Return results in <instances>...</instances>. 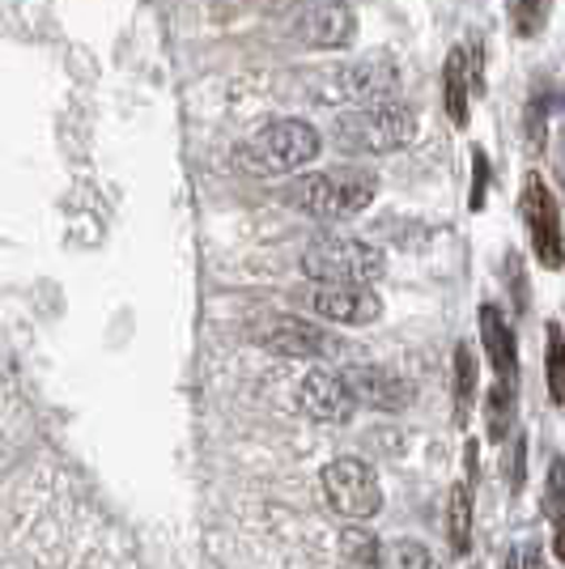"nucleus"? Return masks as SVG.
I'll return each mask as SVG.
<instances>
[{"label": "nucleus", "mask_w": 565, "mask_h": 569, "mask_svg": "<svg viewBox=\"0 0 565 569\" xmlns=\"http://www.w3.org/2000/svg\"><path fill=\"white\" fill-rule=\"evenodd\" d=\"M324 153V137L307 119H277L268 128H259L251 141L238 144L235 162L256 179H272V174H294V170L310 167Z\"/></svg>", "instance_id": "f257e3e1"}, {"label": "nucleus", "mask_w": 565, "mask_h": 569, "mask_svg": "<svg viewBox=\"0 0 565 569\" xmlns=\"http://www.w3.org/2000/svg\"><path fill=\"white\" fill-rule=\"evenodd\" d=\"M378 196V174L361 167H331L303 174L289 200L303 209V213L319 217V221H349V217L366 213Z\"/></svg>", "instance_id": "f03ea898"}, {"label": "nucleus", "mask_w": 565, "mask_h": 569, "mask_svg": "<svg viewBox=\"0 0 565 569\" xmlns=\"http://www.w3.org/2000/svg\"><path fill=\"white\" fill-rule=\"evenodd\" d=\"M310 98L319 107H375V102H391L400 94V69L391 60H349V64H331L319 69L307 81Z\"/></svg>", "instance_id": "7ed1b4c3"}, {"label": "nucleus", "mask_w": 565, "mask_h": 569, "mask_svg": "<svg viewBox=\"0 0 565 569\" xmlns=\"http://www.w3.org/2000/svg\"><path fill=\"white\" fill-rule=\"evenodd\" d=\"M422 119L404 102H375V107H354L345 116H336L331 137L345 153H396L404 144L417 141Z\"/></svg>", "instance_id": "20e7f679"}, {"label": "nucleus", "mask_w": 565, "mask_h": 569, "mask_svg": "<svg viewBox=\"0 0 565 569\" xmlns=\"http://www.w3.org/2000/svg\"><path fill=\"white\" fill-rule=\"evenodd\" d=\"M303 272L315 284H375L387 272V256L361 238H319L303 251Z\"/></svg>", "instance_id": "39448f33"}, {"label": "nucleus", "mask_w": 565, "mask_h": 569, "mask_svg": "<svg viewBox=\"0 0 565 569\" xmlns=\"http://www.w3.org/2000/svg\"><path fill=\"white\" fill-rule=\"evenodd\" d=\"M247 336L259 349L294 357V361H324V357L336 353V340L319 323L298 319V315H256L247 323Z\"/></svg>", "instance_id": "423d86ee"}, {"label": "nucleus", "mask_w": 565, "mask_h": 569, "mask_svg": "<svg viewBox=\"0 0 565 569\" xmlns=\"http://www.w3.org/2000/svg\"><path fill=\"white\" fill-rule=\"evenodd\" d=\"M324 498L340 519H375L383 510V489H378V476L370 463L361 459H331L324 468Z\"/></svg>", "instance_id": "0eeeda50"}, {"label": "nucleus", "mask_w": 565, "mask_h": 569, "mask_svg": "<svg viewBox=\"0 0 565 569\" xmlns=\"http://www.w3.org/2000/svg\"><path fill=\"white\" fill-rule=\"evenodd\" d=\"M523 221L532 234V251L544 268H562L565 263V230H562V209L553 200V191L541 174H527L523 183Z\"/></svg>", "instance_id": "6e6552de"}, {"label": "nucleus", "mask_w": 565, "mask_h": 569, "mask_svg": "<svg viewBox=\"0 0 565 569\" xmlns=\"http://www.w3.org/2000/svg\"><path fill=\"white\" fill-rule=\"evenodd\" d=\"M289 39L298 48L310 51H340L357 39V13L354 4L345 0H319V4H307L294 22H289Z\"/></svg>", "instance_id": "1a4fd4ad"}, {"label": "nucleus", "mask_w": 565, "mask_h": 569, "mask_svg": "<svg viewBox=\"0 0 565 569\" xmlns=\"http://www.w3.org/2000/svg\"><path fill=\"white\" fill-rule=\"evenodd\" d=\"M307 307L336 328H366V323H378L383 298L370 284H315Z\"/></svg>", "instance_id": "9d476101"}, {"label": "nucleus", "mask_w": 565, "mask_h": 569, "mask_svg": "<svg viewBox=\"0 0 565 569\" xmlns=\"http://www.w3.org/2000/svg\"><path fill=\"white\" fill-rule=\"evenodd\" d=\"M298 396H303V408L324 426H349L357 412V396L345 370H310L307 379L298 382Z\"/></svg>", "instance_id": "9b49d317"}, {"label": "nucleus", "mask_w": 565, "mask_h": 569, "mask_svg": "<svg viewBox=\"0 0 565 569\" xmlns=\"http://www.w3.org/2000/svg\"><path fill=\"white\" fill-rule=\"evenodd\" d=\"M345 379L354 387L357 403H366L375 412H400L404 403L413 400L408 382L391 370H383V366H354V370H345Z\"/></svg>", "instance_id": "f8f14e48"}, {"label": "nucleus", "mask_w": 565, "mask_h": 569, "mask_svg": "<svg viewBox=\"0 0 565 569\" xmlns=\"http://www.w3.org/2000/svg\"><path fill=\"white\" fill-rule=\"evenodd\" d=\"M480 340H485V353H489V361H494L497 382H511V387H515L518 345H515V332H511V319H506L494 302L480 307Z\"/></svg>", "instance_id": "ddd939ff"}, {"label": "nucleus", "mask_w": 565, "mask_h": 569, "mask_svg": "<svg viewBox=\"0 0 565 569\" xmlns=\"http://www.w3.org/2000/svg\"><path fill=\"white\" fill-rule=\"evenodd\" d=\"M443 102L455 128H468L472 116V72H468V51L455 48L443 64Z\"/></svg>", "instance_id": "4468645a"}, {"label": "nucleus", "mask_w": 565, "mask_h": 569, "mask_svg": "<svg viewBox=\"0 0 565 569\" xmlns=\"http://www.w3.org/2000/svg\"><path fill=\"white\" fill-rule=\"evenodd\" d=\"M447 531H450V545L455 552L464 557L472 545V498H468V485H455L447 501Z\"/></svg>", "instance_id": "2eb2a0df"}, {"label": "nucleus", "mask_w": 565, "mask_h": 569, "mask_svg": "<svg viewBox=\"0 0 565 569\" xmlns=\"http://www.w3.org/2000/svg\"><path fill=\"white\" fill-rule=\"evenodd\" d=\"M340 552L357 569H378V561H383V545H378L370 531H361V527H345L340 531Z\"/></svg>", "instance_id": "dca6fc26"}, {"label": "nucleus", "mask_w": 565, "mask_h": 569, "mask_svg": "<svg viewBox=\"0 0 565 569\" xmlns=\"http://www.w3.org/2000/svg\"><path fill=\"white\" fill-rule=\"evenodd\" d=\"M378 569H434V557L422 540H391V545H383Z\"/></svg>", "instance_id": "f3484780"}, {"label": "nucleus", "mask_w": 565, "mask_h": 569, "mask_svg": "<svg viewBox=\"0 0 565 569\" xmlns=\"http://www.w3.org/2000/svg\"><path fill=\"white\" fill-rule=\"evenodd\" d=\"M553 13V0H515L511 4V26H515L518 39H536Z\"/></svg>", "instance_id": "a211bd4d"}, {"label": "nucleus", "mask_w": 565, "mask_h": 569, "mask_svg": "<svg viewBox=\"0 0 565 569\" xmlns=\"http://www.w3.org/2000/svg\"><path fill=\"white\" fill-rule=\"evenodd\" d=\"M548 391L557 403H565V332L557 323L548 328Z\"/></svg>", "instance_id": "6ab92c4d"}, {"label": "nucleus", "mask_w": 565, "mask_h": 569, "mask_svg": "<svg viewBox=\"0 0 565 569\" xmlns=\"http://www.w3.org/2000/svg\"><path fill=\"white\" fill-rule=\"evenodd\" d=\"M472 396H476V361H472L468 345H459L455 349V400H459V412H468Z\"/></svg>", "instance_id": "aec40b11"}, {"label": "nucleus", "mask_w": 565, "mask_h": 569, "mask_svg": "<svg viewBox=\"0 0 565 569\" xmlns=\"http://www.w3.org/2000/svg\"><path fill=\"white\" fill-rule=\"evenodd\" d=\"M511 403H515V387H511V382H497L494 396H489V433H494V438H506Z\"/></svg>", "instance_id": "412c9836"}, {"label": "nucleus", "mask_w": 565, "mask_h": 569, "mask_svg": "<svg viewBox=\"0 0 565 569\" xmlns=\"http://www.w3.org/2000/svg\"><path fill=\"white\" fill-rule=\"evenodd\" d=\"M472 170H476V179H472V209H485V188H489V158H485V149L472 153Z\"/></svg>", "instance_id": "4be33fe9"}, {"label": "nucleus", "mask_w": 565, "mask_h": 569, "mask_svg": "<svg viewBox=\"0 0 565 569\" xmlns=\"http://www.w3.org/2000/svg\"><path fill=\"white\" fill-rule=\"evenodd\" d=\"M548 515H562L565 510V463H553V480H548V501H544Z\"/></svg>", "instance_id": "5701e85b"}, {"label": "nucleus", "mask_w": 565, "mask_h": 569, "mask_svg": "<svg viewBox=\"0 0 565 569\" xmlns=\"http://www.w3.org/2000/svg\"><path fill=\"white\" fill-rule=\"evenodd\" d=\"M506 569H544V557H541V548H536V545L518 548L515 557H511V566H506Z\"/></svg>", "instance_id": "b1692460"}, {"label": "nucleus", "mask_w": 565, "mask_h": 569, "mask_svg": "<svg viewBox=\"0 0 565 569\" xmlns=\"http://www.w3.org/2000/svg\"><path fill=\"white\" fill-rule=\"evenodd\" d=\"M553 557H557V561L565 566V519L557 522V536H553Z\"/></svg>", "instance_id": "393cba45"}]
</instances>
